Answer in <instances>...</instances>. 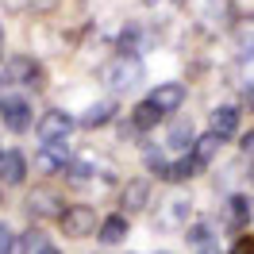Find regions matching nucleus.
<instances>
[{"label":"nucleus","instance_id":"obj_1","mask_svg":"<svg viewBox=\"0 0 254 254\" xmlns=\"http://www.w3.org/2000/svg\"><path fill=\"white\" fill-rule=\"evenodd\" d=\"M100 81H104L108 89H116V93H131V89L143 81V62L120 54V58H112V62L100 69Z\"/></svg>","mask_w":254,"mask_h":254},{"label":"nucleus","instance_id":"obj_2","mask_svg":"<svg viewBox=\"0 0 254 254\" xmlns=\"http://www.w3.org/2000/svg\"><path fill=\"white\" fill-rule=\"evenodd\" d=\"M62 231L65 235H73V239H81V235H93L96 231V212L89 204H73V208H65L62 212Z\"/></svg>","mask_w":254,"mask_h":254},{"label":"nucleus","instance_id":"obj_3","mask_svg":"<svg viewBox=\"0 0 254 254\" xmlns=\"http://www.w3.org/2000/svg\"><path fill=\"white\" fill-rule=\"evenodd\" d=\"M27 212H31L35 220H62V196L58 192H50V189H35L31 196H27Z\"/></svg>","mask_w":254,"mask_h":254},{"label":"nucleus","instance_id":"obj_4","mask_svg":"<svg viewBox=\"0 0 254 254\" xmlns=\"http://www.w3.org/2000/svg\"><path fill=\"white\" fill-rule=\"evenodd\" d=\"M4 69H8V77H12V81H19V85H31V89H39V85H43V77H47V73H43V65L35 62V58H27V54L12 58Z\"/></svg>","mask_w":254,"mask_h":254},{"label":"nucleus","instance_id":"obj_5","mask_svg":"<svg viewBox=\"0 0 254 254\" xmlns=\"http://www.w3.org/2000/svg\"><path fill=\"white\" fill-rule=\"evenodd\" d=\"M69 127H73V120L65 116V112H47L43 120H39V139L43 143H65V135H69Z\"/></svg>","mask_w":254,"mask_h":254},{"label":"nucleus","instance_id":"obj_6","mask_svg":"<svg viewBox=\"0 0 254 254\" xmlns=\"http://www.w3.org/2000/svg\"><path fill=\"white\" fill-rule=\"evenodd\" d=\"M150 104L166 116V112H177L181 104H185V85L181 81H166V85H158L154 93H150Z\"/></svg>","mask_w":254,"mask_h":254},{"label":"nucleus","instance_id":"obj_7","mask_svg":"<svg viewBox=\"0 0 254 254\" xmlns=\"http://www.w3.org/2000/svg\"><path fill=\"white\" fill-rule=\"evenodd\" d=\"M35 166L43 170V174H58L69 166V146L65 143H43V150L35 154Z\"/></svg>","mask_w":254,"mask_h":254},{"label":"nucleus","instance_id":"obj_8","mask_svg":"<svg viewBox=\"0 0 254 254\" xmlns=\"http://www.w3.org/2000/svg\"><path fill=\"white\" fill-rule=\"evenodd\" d=\"M31 104H27V100H4V127H8V131H27V127H31Z\"/></svg>","mask_w":254,"mask_h":254},{"label":"nucleus","instance_id":"obj_9","mask_svg":"<svg viewBox=\"0 0 254 254\" xmlns=\"http://www.w3.org/2000/svg\"><path fill=\"white\" fill-rule=\"evenodd\" d=\"M23 177H27L23 154H19V150H4V154H0V181H4V185H19Z\"/></svg>","mask_w":254,"mask_h":254},{"label":"nucleus","instance_id":"obj_10","mask_svg":"<svg viewBox=\"0 0 254 254\" xmlns=\"http://www.w3.org/2000/svg\"><path fill=\"white\" fill-rule=\"evenodd\" d=\"M196 247L200 254H220V243H216V231H212V223H192L189 235H185Z\"/></svg>","mask_w":254,"mask_h":254},{"label":"nucleus","instance_id":"obj_11","mask_svg":"<svg viewBox=\"0 0 254 254\" xmlns=\"http://www.w3.org/2000/svg\"><path fill=\"white\" fill-rule=\"evenodd\" d=\"M235 131H239V108H216L212 112V135L231 139Z\"/></svg>","mask_w":254,"mask_h":254},{"label":"nucleus","instance_id":"obj_12","mask_svg":"<svg viewBox=\"0 0 254 254\" xmlns=\"http://www.w3.org/2000/svg\"><path fill=\"white\" fill-rule=\"evenodd\" d=\"M146 200H150V185L146 181H131L124 189V196H120L124 212H139V208H146Z\"/></svg>","mask_w":254,"mask_h":254},{"label":"nucleus","instance_id":"obj_13","mask_svg":"<svg viewBox=\"0 0 254 254\" xmlns=\"http://www.w3.org/2000/svg\"><path fill=\"white\" fill-rule=\"evenodd\" d=\"M220 135H212V131H208V135H200V139H196V143H192V162H196V166H200V170H204L208 162L216 158V150H220Z\"/></svg>","mask_w":254,"mask_h":254},{"label":"nucleus","instance_id":"obj_14","mask_svg":"<svg viewBox=\"0 0 254 254\" xmlns=\"http://www.w3.org/2000/svg\"><path fill=\"white\" fill-rule=\"evenodd\" d=\"M196 174H200V166L192 158H181V162H174V166H166L158 177L162 181H189V177H196Z\"/></svg>","mask_w":254,"mask_h":254},{"label":"nucleus","instance_id":"obj_15","mask_svg":"<svg viewBox=\"0 0 254 254\" xmlns=\"http://www.w3.org/2000/svg\"><path fill=\"white\" fill-rule=\"evenodd\" d=\"M112 116H116V104L100 100V104H93V108L81 116V124H85V127H104V124H112Z\"/></svg>","mask_w":254,"mask_h":254},{"label":"nucleus","instance_id":"obj_16","mask_svg":"<svg viewBox=\"0 0 254 254\" xmlns=\"http://www.w3.org/2000/svg\"><path fill=\"white\" fill-rule=\"evenodd\" d=\"M127 235V216H108L100 220V243H120Z\"/></svg>","mask_w":254,"mask_h":254},{"label":"nucleus","instance_id":"obj_17","mask_svg":"<svg viewBox=\"0 0 254 254\" xmlns=\"http://www.w3.org/2000/svg\"><path fill=\"white\" fill-rule=\"evenodd\" d=\"M162 120V112L154 108V104H150V100H143V104H139V108L131 112V124H135V131H146V127H154Z\"/></svg>","mask_w":254,"mask_h":254},{"label":"nucleus","instance_id":"obj_18","mask_svg":"<svg viewBox=\"0 0 254 254\" xmlns=\"http://www.w3.org/2000/svg\"><path fill=\"white\" fill-rule=\"evenodd\" d=\"M196 139H192V124L189 120H177L174 127H170V146L174 150H185V146H192Z\"/></svg>","mask_w":254,"mask_h":254},{"label":"nucleus","instance_id":"obj_19","mask_svg":"<svg viewBox=\"0 0 254 254\" xmlns=\"http://www.w3.org/2000/svg\"><path fill=\"white\" fill-rule=\"evenodd\" d=\"M227 220L235 223V227H243V223L251 220V200L247 196H231L227 200Z\"/></svg>","mask_w":254,"mask_h":254},{"label":"nucleus","instance_id":"obj_20","mask_svg":"<svg viewBox=\"0 0 254 254\" xmlns=\"http://www.w3.org/2000/svg\"><path fill=\"white\" fill-rule=\"evenodd\" d=\"M43 247H47V243H43V231H39V227L23 231V239H19V251H27V254H39Z\"/></svg>","mask_w":254,"mask_h":254},{"label":"nucleus","instance_id":"obj_21","mask_svg":"<svg viewBox=\"0 0 254 254\" xmlns=\"http://www.w3.org/2000/svg\"><path fill=\"white\" fill-rule=\"evenodd\" d=\"M185 216H189V200H170V208H166V216L158 223H181Z\"/></svg>","mask_w":254,"mask_h":254},{"label":"nucleus","instance_id":"obj_22","mask_svg":"<svg viewBox=\"0 0 254 254\" xmlns=\"http://www.w3.org/2000/svg\"><path fill=\"white\" fill-rule=\"evenodd\" d=\"M65 174H69V181H89V174H93V166H89V162L85 158H77V162H69V166H65Z\"/></svg>","mask_w":254,"mask_h":254},{"label":"nucleus","instance_id":"obj_23","mask_svg":"<svg viewBox=\"0 0 254 254\" xmlns=\"http://www.w3.org/2000/svg\"><path fill=\"white\" fill-rule=\"evenodd\" d=\"M231 254H254V235H243L235 247H231Z\"/></svg>","mask_w":254,"mask_h":254},{"label":"nucleus","instance_id":"obj_24","mask_svg":"<svg viewBox=\"0 0 254 254\" xmlns=\"http://www.w3.org/2000/svg\"><path fill=\"white\" fill-rule=\"evenodd\" d=\"M146 166H150V170H158V174H162V170H166V158H162L158 150H146Z\"/></svg>","mask_w":254,"mask_h":254},{"label":"nucleus","instance_id":"obj_25","mask_svg":"<svg viewBox=\"0 0 254 254\" xmlns=\"http://www.w3.org/2000/svg\"><path fill=\"white\" fill-rule=\"evenodd\" d=\"M8 251H12V231L0 223V254H8Z\"/></svg>","mask_w":254,"mask_h":254},{"label":"nucleus","instance_id":"obj_26","mask_svg":"<svg viewBox=\"0 0 254 254\" xmlns=\"http://www.w3.org/2000/svg\"><path fill=\"white\" fill-rule=\"evenodd\" d=\"M239 47H243V54H247V58H254V31L243 35V39H239Z\"/></svg>","mask_w":254,"mask_h":254},{"label":"nucleus","instance_id":"obj_27","mask_svg":"<svg viewBox=\"0 0 254 254\" xmlns=\"http://www.w3.org/2000/svg\"><path fill=\"white\" fill-rule=\"evenodd\" d=\"M243 154L254 162V131H251V135H243Z\"/></svg>","mask_w":254,"mask_h":254},{"label":"nucleus","instance_id":"obj_28","mask_svg":"<svg viewBox=\"0 0 254 254\" xmlns=\"http://www.w3.org/2000/svg\"><path fill=\"white\" fill-rule=\"evenodd\" d=\"M39 254H62V251H58V247H43Z\"/></svg>","mask_w":254,"mask_h":254},{"label":"nucleus","instance_id":"obj_29","mask_svg":"<svg viewBox=\"0 0 254 254\" xmlns=\"http://www.w3.org/2000/svg\"><path fill=\"white\" fill-rule=\"evenodd\" d=\"M0 43H4V31H0Z\"/></svg>","mask_w":254,"mask_h":254},{"label":"nucleus","instance_id":"obj_30","mask_svg":"<svg viewBox=\"0 0 254 254\" xmlns=\"http://www.w3.org/2000/svg\"><path fill=\"white\" fill-rule=\"evenodd\" d=\"M162 254H166V251H162Z\"/></svg>","mask_w":254,"mask_h":254}]
</instances>
